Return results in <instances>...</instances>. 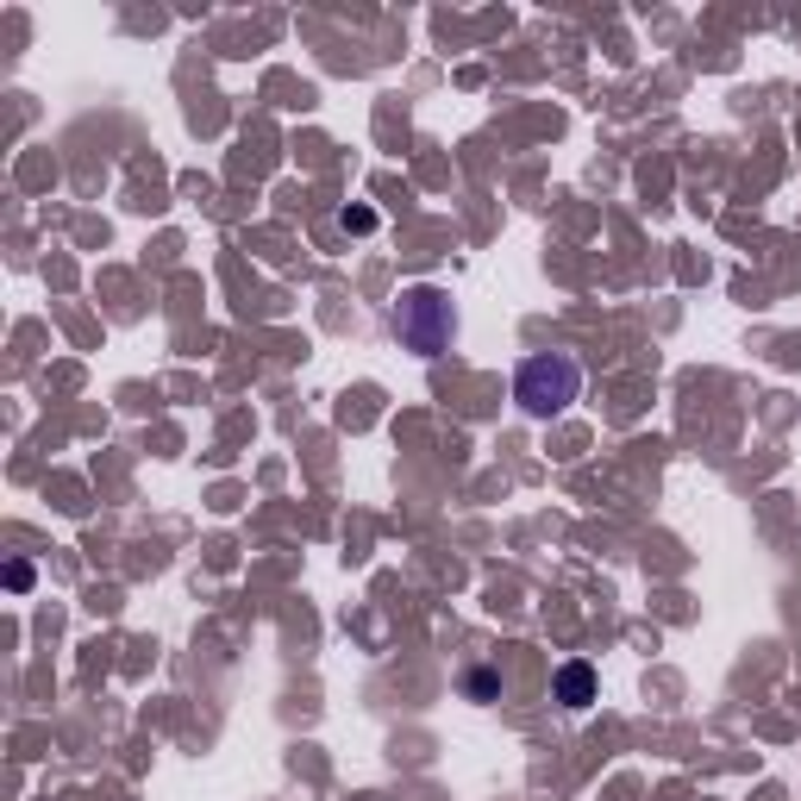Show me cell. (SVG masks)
Returning a JSON list of instances; mask_svg holds the SVG:
<instances>
[{
    "mask_svg": "<svg viewBox=\"0 0 801 801\" xmlns=\"http://www.w3.org/2000/svg\"><path fill=\"white\" fill-rule=\"evenodd\" d=\"M395 332L401 345H414L420 357H439L451 345V332H457V313H451V300L439 288H407L395 307Z\"/></svg>",
    "mask_w": 801,
    "mask_h": 801,
    "instance_id": "7a4b0ae2",
    "label": "cell"
},
{
    "mask_svg": "<svg viewBox=\"0 0 801 801\" xmlns=\"http://www.w3.org/2000/svg\"><path fill=\"white\" fill-rule=\"evenodd\" d=\"M582 389V370H576V357L564 350H539V357H526L520 375H514V401H520L532 420H551V414H564Z\"/></svg>",
    "mask_w": 801,
    "mask_h": 801,
    "instance_id": "6da1fadb",
    "label": "cell"
},
{
    "mask_svg": "<svg viewBox=\"0 0 801 801\" xmlns=\"http://www.w3.org/2000/svg\"><path fill=\"white\" fill-rule=\"evenodd\" d=\"M370 225H375L370 207H345V232H370Z\"/></svg>",
    "mask_w": 801,
    "mask_h": 801,
    "instance_id": "5b68a950",
    "label": "cell"
},
{
    "mask_svg": "<svg viewBox=\"0 0 801 801\" xmlns=\"http://www.w3.org/2000/svg\"><path fill=\"white\" fill-rule=\"evenodd\" d=\"M557 701H564V707H589V701H595V670H589V664H564V670H557Z\"/></svg>",
    "mask_w": 801,
    "mask_h": 801,
    "instance_id": "3957f363",
    "label": "cell"
},
{
    "mask_svg": "<svg viewBox=\"0 0 801 801\" xmlns=\"http://www.w3.org/2000/svg\"><path fill=\"white\" fill-rule=\"evenodd\" d=\"M464 689H470L476 701H495L501 695V676L495 670H470V676H464Z\"/></svg>",
    "mask_w": 801,
    "mask_h": 801,
    "instance_id": "277c9868",
    "label": "cell"
}]
</instances>
